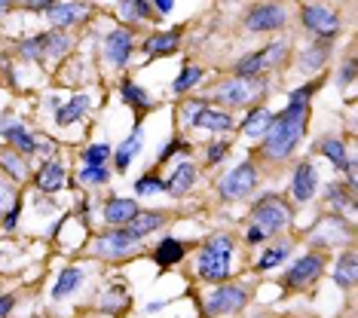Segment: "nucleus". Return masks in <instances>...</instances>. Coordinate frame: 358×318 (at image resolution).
I'll return each mask as SVG.
<instances>
[{
	"instance_id": "obj_1",
	"label": "nucleus",
	"mask_w": 358,
	"mask_h": 318,
	"mask_svg": "<svg viewBox=\"0 0 358 318\" xmlns=\"http://www.w3.org/2000/svg\"><path fill=\"white\" fill-rule=\"evenodd\" d=\"M315 86H306L300 89V92L291 95V104L288 110L279 113V117H273L270 129H266V153H270L273 159H285L291 150L297 147L300 135H303V122H306V98L313 92Z\"/></svg>"
},
{
	"instance_id": "obj_2",
	"label": "nucleus",
	"mask_w": 358,
	"mask_h": 318,
	"mask_svg": "<svg viewBox=\"0 0 358 318\" xmlns=\"http://www.w3.org/2000/svg\"><path fill=\"white\" fill-rule=\"evenodd\" d=\"M230 257H233V242L227 236L208 239V245L199 251L196 263H199V275L206 282H224L230 275Z\"/></svg>"
},
{
	"instance_id": "obj_3",
	"label": "nucleus",
	"mask_w": 358,
	"mask_h": 318,
	"mask_svg": "<svg viewBox=\"0 0 358 318\" xmlns=\"http://www.w3.org/2000/svg\"><path fill=\"white\" fill-rule=\"evenodd\" d=\"M251 217H255V226L264 233V239H266V236L279 233L282 226H288L291 211H288V205H285L279 196H266V199H260L257 205H255Z\"/></svg>"
},
{
	"instance_id": "obj_4",
	"label": "nucleus",
	"mask_w": 358,
	"mask_h": 318,
	"mask_svg": "<svg viewBox=\"0 0 358 318\" xmlns=\"http://www.w3.org/2000/svg\"><path fill=\"white\" fill-rule=\"evenodd\" d=\"M181 110H184L181 117H184L187 126L215 129V132H227V129L233 126V120L227 117V113H221V110H211V108H206L202 101H190V104H184Z\"/></svg>"
},
{
	"instance_id": "obj_5",
	"label": "nucleus",
	"mask_w": 358,
	"mask_h": 318,
	"mask_svg": "<svg viewBox=\"0 0 358 318\" xmlns=\"http://www.w3.org/2000/svg\"><path fill=\"white\" fill-rule=\"evenodd\" d=\"M255 184H257L255 166H251V162H242V166H236L221 181V196L224 199H242V196H248L255 190Z\"/></svg>"
},
{
	"instance_id": "obj_6",
	"label": "nucleus",
	"mask_w": 358,
	"mask_h": 318,
	"mask_svg": "<svg viewBox=\"0 0 358 318\" xmlns=\"http://www.w3.org/2000/svg\"><path fill=\"white\" fill-rule=\"evenodd\" d=\"M285 55H288V43H273V46L260 49V52H255V55H248V59H242L236 73H239V77H251V73H260V71L273 68V64H279Z\"/></svg>"
},
{
	"instance_id": "obj_7",
	"label": "nucleus",
	"mask_w": 358,
	"mask_h": 318,
	"mask_svg": "<svg viewBox=\"0 0 358 318\" xmlns=\"http://www.w3.org/2000/svg\"><path fill=\"white\" fill-rule=\"evenodd\" d=\"M245 300H248V294L242 291V288H217L215 294L208 297V312L211 315H230L236 312V309H242L245 306Z\"/></svg>"
},
{
	"instance_id": "obj_8",
	"label": "nucleus",
	"mask_w": 358,
	"mask_h": 318,
	"mask_svg": "<svg viewBox=\"0 0 358 318\" xmlns=\"http://www.w3.org/2000/svg\"><path fill=\"white\" fill-rule=\"evenodd\" d=\"M303 22H306V28L315 31L319 37H331V34H337V28H340L337 13L328 10V6H306Z\"/></svg>"
},
{
	"instance_id": "obj_9",
	"label": "nucleus",
	"mask_w": 358,
	"mask_h": 318,
	"mask_svg": "<svg viewBox=\"0 0 358 318\" xmlns=\"http://www.w3.org/2000/svg\"><path fill=\"white\" fill-rule=\"evenodd\" d=\"M322 269H324V257L322 254H306L288 269V279L285 282H288L291 288H300V284H309L313 279H319Z\"/></svg>"
},
{
	"instance_id": "obj_10",
	"label": "nucleus",
	"mask_w": 358,
	"mask_h": 318,
	"mask_svg": "<svg viewBox=\"0 0 358 318\" xmlns=\"http://www.w3.org/2000/svg\"><path fill=\"white\" fill-rule=\"evenodd\" d=\"M129 52H132V34H129L126 28L110 31L108 40H104V55H108V62L113 68H123L129 62Z\"/></svg>"
},
{
	"instance_id": "obj_11",
	"label": "nucleus",
	"mask_w": 358,
	"mask_h": 318,
	"mask_svg": "<svg viewBox=\"0 0 358 318\" xmlns=\"http://www.w3.org/2000/svg\"><path fill=\"white\" fill-rule=\"evenodd\" d=\"M285 24V10L279 3H264V6H255L248 15V28L251 31H275Z\"/></svg>"
},
{
	"instance_id": "obj_12",
	"label": "nucleus",
	"mask_w": 358,
	"mask_h": 318,
	"mask_svg": "<svg viewBox=\"0 0 358 318\" xmlns=\"http://www.w3.org/2000/svg\"><path fill=\"white\" fill-rule=\"evenodd\" d=\"M257 89H260V86L251 83V80H245V77L227 80V83L217 86V98H221V101H227V104H245V101H251V98H255Z\"/></svg>"
},
{
	"instance_id": "obj_13",
	"label": "nucleus",
	"mask_w": 358,
	"mask_h": 318,
	"mask_svg": "<svg viewBox=\"0 0 358 318\" xmlns=\"http://www.w3.org/2000/svg\"><path fill=\"white\" fill-rule=\"evenodd\" d=\"M135 248V239L132 236H126L123 233H108L104 239L95 242V254H101V257H123L126 251H132Z\"/></svg>"
},
{
	"instance_id": "obj_14",
	"label": "nucleus",
	"mask_w": 358,
	"mask_h": 318,
	"mask_svg": "<svg viewBox=\"0 0 358 318\" xmlns=\"http://www.w3.org/2000/svg\"><path fill=\"white\" fill-rule=\"evenodd\" d=\"M50 19H52V24H59V28H64V24H77V22L86 19V6L83 3H52Z\"/></svg>"
},
{
	"instance_id": "obj_15",
	"label": "nucleus",
	"mask_w": 358,
	"mask_h": 318,
	"mask_svg": "<svg viewBox=\"0 0 358 318\" xmlns=\"http://www.w3.org/2000/svg\"><path fill=\"white\" fill-rule=\"evenodd\" d=\"M141 144H144V129L141 126H135V132L126 138L123 144H120V150H117V168L120 171H126L129 168V162L135 159V153L141 150Z\"/></svg>"
},
{
	"instance_id": "obj_16",
	"label": "nucleus",
	"mask_w": 358,
	"mask_h": 318,
	"mask_svg": "<svg viewBox=\"0 0 358 318\" xmlns=\"http://www.w3.org/2000/svg\"><path fill=\"white\" fill-rule=\"evenodd\" d=\"M162 224H166V217H162V215H135L132 220H129V230H126V236H132V239L138 242V239H144L148 233L159 230Z\"/></svg>"
},
{
	"instance_id": "obj_17",
	"label": "nucleus",
	"mask_w": 358,
	"mask_h": 318,
	"mask_svg": "<svg viewBox=\"0 0 358 318\" xmlns=\"http://www.w3.org/2000/svg\"><path fill=\"white\" fill-rule=\"evenodd\" d=\"M315 168L309 166V162H303V166L297 168V175H294V196L300 202H306V199H313V193H315Z\"/></svg>"
},
{
	"instance_id": "obj_18",
	"label": "nucleus",
	"mask_w": 358,
	"mask_h": 318,
	"mask_svg": "<svg viewBox=\"0 0 358 318\" xmlns=\"http://www.w3.org/2000/svg\"><path fill=\"white\" fill-rule=\"evenodd\" d=\"M343 239H349V233L340 220H324V224H319L313 233V242H319V245H337Z\"/></svg>"
},
{
	"instance_id": "obj_19",
	"label": "nucleus",
	"mask_w": 358,
	"mask_h": 318,
	"mask_svg": "<svg viewBox=\"0 0 358 318\" xmlns=\"http://www.w3.org/2000/svg\"><path fill=\"white\" fill-rule=\"evenodd\" d=\"M138 215V205L132 199H110L108 208H104V217H108V224H129Z\"/></svg>"
},
{
	"instance_id": "obj_20",
	"label": "nucleus",
	"mask_w": 358,
	"mask_h": 318,
	"mask_svg": "<svg viewBox=\"0 0 358 318\" xmlns=\"http://www.w3.org/2000/svg\"><path fill=\"white\" fill-rule=\"evenodd\" d=\"M37 187L43 193H55L64 187V168L59 166V162H50V166H43V171L37 175Z\"/></svg>"
},
{
	"instance_id": "obj_21",
	"label": "nucleus",
	"mask_w": 358,
	"mask_h": 318,
	"mask_svg": "<svg viewBox=\"0 0 358 318\" xmlns=\"http://www.w3.org/2000/svg\"><path fill=\"white\" fill-rule=\"evenodd\" d=\"M193 181H196V168H193L190 162H184V166L178 168L172 178H169L166 190H169V193H175V196H184V193L193 187Z\"/></svg>"
},
{
	"instance_id": "obj_22",
	"label": "nucleus",
	"mask_w": 358,
	"mask_h": 318,
	"mask_svg": "<svg viewBox=\"0 0 358 318\" xmlns=\"http://www.w3.org/2000/svg\"><path fill=\"white\" fill-rule=\"evenodd\" d=\"M86 108H89V95H77L74 101H68L64 108H59L55 120H59V126H71V122H77L80 117H83Z\"/></svg>"
},
{
	"instance_id": "obj_23",
	"label": "nucleus",
	"mask_w": 358,
	"mask_h": 318,
	"mask_svg": "<svg viewBox=\"0 0 358 318\" xmlns=\"http://www.w3.org/2000/svg\"><path fill=\"white\" fill-rule=\"evenodd\" d=\"M181 257H184V245L181 242H175V239L159 242V248H157V263L159 266H175Z\"/></svg>"
},
{
	"instance_id": "obj_24",
	"label": "nucleus",
	"mask_w": 358,
	"mask_h": 318,
	"mask_svg": "<svg viewBox=\"0 0 358 318\" xmlns=\"http://www.w3.org/2000/svg\"><path fill=\"white\" fill-rule=\"evenodd\" d=\"M334 282L343 284V288H352V284H355V254H352V251L340 257L337 269H334Z\"/></svg>"
},
{
	"instance_id": "obj_25",
	"label": "nucleus",
	"mask_w": 358,
	"mask_h": 318,
	"mask_svg": "<svg viewBox=\"0 0 358 318\" xmlns=\"http://www.w3.org/2000/svg\"><path fill=\"white\" fill-rule=\"evenodd\" d=\"M120 13H123V19H132V22L153 19V15H157L150 10L148 0H123V3H120Z\"/></svg>"
},
{
	"instance_id": "obj_26",
	"label": "nucleus",
	"mask_w": 358,
	"mask_h": 318,
	"mask_svg": "<svg viewBox=\"0 0 358 318\" xmlns=\"http://www.w3.org/2000/svg\"><path fill=\"white\" fill-rule=\"evenodd\" d=\"M175 46H178L175 31H169V34H153V37H148V43H144V49H148L150 55H166V52H172Z\"/></svg>"
},
{
	"instance_id": "obj_27",
	"label": "nucleus",
	"mask_w": 358,
	"mask_h": 318,
	"mask_svg": "<svg viewBox=\"0 0 358 318\" xmlns=\"http://www.w3.org/2000/svg\"><path fill=\"white\" fill-rule=\"evenodd\" d=\"M80 279H83V273H80V269H64L62 273V279H59V284H55L52 288V294L55 297H68V294H74L77 288H80Z\"/></svg>"
},
{
	"instance_id": "obj_28",
	"label": "nucleus",
	"mask_w": 358,
	"mask_h": 318,
	"mask_svg": "<svg viewBox=\"0 0 358 318\" xmlns=\"http://www.w3.org/2000/svg\"><path fill=\"white\" fill-rule=\"evenodd\" d=\"M270 122H273V113L270 110H255L248 117V122H245V135L248 138H260L266 129H270Z\"/></svg>"
},
{
	"instance_id": "obj_29",
	"label": "nucleus",
	"mask_w": 358,
	"mask_h": 318,
	"mask_svg": "<svg viewBox=\"0 0 358 318\" xmlns=\"http://www.w3.org/2000/svg\"><path fill=\"white\" fill-rule=\"evenodd\" d=\"M288 254H291V245H288V242H285V245H275V248H270L264 257L257 260V269H273V266H279Z\"/></svg>"
},
{
	"instance_id": "obj_30",
	"label": "nucleus",
	"mask_w": 358,
	"mask_h": 318,
	"mask_svg": "<svg viewBox=\"0 0 358 318\" xmlns=\"http://www.w3.org/2000/svg\"><path fill=\"white\" fill-rule=\"evenodd\" d=\"M3 135L10 138V141H13L15 147H22V150H25V153H31V150H34V147H37V144L28 138V132H25V129H22V126H6V129H3Z\"/></svg>"
},
{
	"instance_id": "obj_31",
	"label": "nucleus",
	"mask_w": 358,
	"mask_h": 318,
	"mask_svg": "<svg viewBox=\"0 0 358 318\" xmlns=\"http://www.w3.org/2000/svg\"><path fill=\"white\" fill-rule=\"evenodd\" d=\"M322 150H324V157H328L337 168H346L349 157H346V150H343V144H340V141H324V144H322Z\"/></svg>"
},
{
	"instance_id": "obj_32",
	"label": "nucleus",
	"mask_w": 358,
	"mask_h": 318,
	"mask_svg": "<svg viewBox=\"0 0 358 318\" xmlns=\"http://www.w3.org/2000/svg\"><path fill=\"white\" fill-rule=\"evenodd\" d=\"M123 98L135 108H150V95L144 89H138L135 83H123Z\"/></svg>"
},
{
	"instance_id": "obj_33",
	"label": "nucleus",
	"mask_w": 358,
	"mask_h": 318,
	"mask_svg": "<svg viewBox=\"0 0 358 318\" xmlns=\"http://www.w3.org/2000/svg\"><path fill=\"white\" fill-rule=\"evenodd\" d=\"M135 190H138V196H157V193H166V181L148 175V178H141V181L135 184Z\"/></svg>"
},
{
	"instance_id": "obj_34",
	"label": "nucleus",
	"mask_w": 358,
	"mask_h": 318,
	"mask_svg": "<svg viewBox=\"0 0 358 318\" xmlns=\"http://www.w3.org/2000/svg\"><path fill=\"white\" fill-rule=\"evenodd\" d=\"M199 77H202V71L199 68H184L181 71V77H178L175 80V92H187V89H190V86H196L199 83Z\"/></svg>"
},
{
	"instance_id": "obj_35",
	"label": "nucleus",
	"mask_w": 358,
	"mask_h": 318,
	"mask_svg": "<svg viewBox=\"0 0 358 318\" xmlns=\"http://www.w3.org/2000/svg\"><path fill=\"white\" fill-rule=\"evenodd\" d=\"M40 46L50 49L52 55H59V52H64V49L71 46V40H68V37H62V34H43V37H40Z\"/></svg>"
},
{
	"instance_id": "obj_36",
	"label": "nucleus",
	"mask_w": 358,
	"mask_h": 318,
	"mask_svg": "<svg viewBox=\"0 0 358 318\" xmlns=\"http://www.w3.org/2000/svg\"><path fill=\"white\" fill-rule=\"evenodd\" d=\"M110 157V147L108 144H95V147H89V150L83 153V159H86V166H104V159Z\"/></svg>"
},
{
	"instance_id": "obj_37",
	"label": "nucleus",
	"mask_w": 358,
	"mask_h": 318,
	"mask_svg": "<svg viewBox=\"0 0 358 318\" xmlns=\"http://www.w3.org/2000/svg\"><path fill=\"white\" fill-rule=\"evenodd\" d=\"M80 181L83 184H104L108 181V171H104L101 166H86L83 171H80Z\"/></svg>"
},
{
	"instance_id": "obj_38",
	"label": "nucleus",
	"mask_w": 358,
	"mask_h": 318,
	"mask_svg": "<svg viewBox=\"0 0 358 318\" xmlns=\"http://www.w3.org/2000/svg\"><path fill=\"white\" fill-rule=\"evenodd\" d=\"M13 196H15V190H13L10 178H3V175H0V211H3V208H10Z\"/></svg>"
},
{
	"instance_id": "obj_39",
	"label": "nucleus",
	"mask_w": 358,
	"mask_h": 318,
	"mask_svg": "<svg viewBox=\"0 0 358 318\" xmlns=\"http://www.w3.org/2000/svg\"><path fill=\"white\" fill-rule=\"evenodd\" d=\"M123 303H126V294L123 291H117V288H110V294L104 297V309H123Z\"/></svg>"
},
{
	"instance_id": "obj_40",
	"label": "nucleus",
	"mask_w": 358,
	"mask_h": 318,
	"mask_svg": "<svg viewBox=\"0 0 358 318\" xmlns=\"http://www.w3.org/2000/svg\"><path fill=\"white\" fill-rule=\"evenodd\" d=\"M3 166L10 168V171H13V178H19V181L25 178V166H22V162L13 157V153H3Z\"/></svg>"
},
{
	"instance_id": "obj_41",
	"label": "nucleus",
	"mask_w": 358,
	"mask_h": 318,
	"mask_svg": "<svg viewBox=\"0 0 358 318\" xmlns=\"http://www.w3.org/2000/svg\"><path fill=\"white\" fill-rule=\"evenodd\" d=\"M319 64H322V49H309V52L303 55V62H300V68L313 71V68H319Z\"/></svg>"
},
{
	"instance_id": "obj_42",
	"label": "nucleus",
	"mask_w": 358,
	"mask_h": 318,
	"mask_svg": "<svg viewBox=\"0 0 358 318\" xmlns=\"http://www.w3.org/2000/svg\"><path fill=\"white\" fill-rule=\"evenodd\" d=\"M224 153H227V144H211L208 147V162H221Z\"/></svg>"
},
{
	"instance_id": "obj_43",
	"label": "nucleus",
	"mask_w": 358,
	"mask_h": 318,
	"mask_svg": "<svg viewBox=\"0 0 358 318\" xmlns=\"http://www.w3.org/2000/svg\"><path fill=\"white\" fill-rule=\"evenodd\" d=\"M13 309V297H0V318H6Z\"/></svg>"
},
{
	"instance_id": "obj_44",
	"label": "nucleus",
	"mask_w": 358,
	"mask_h": 318,
	"mask_svg": "<svg viewBox=\"0 0 358 318\" xmlns=\"http://www.w3.org/2000/svg\"><path fill=\"white\" fill-rule=\"evenodd\" d=\"M52 3H55V0H28V6H31V10H43V6H46V10H50Z\"/></svg>"
},
{
	"instance_id": "obj_45",
	"label": "nucleus",
	"mask_w": 358,
	"mask_h": 318,
	"mask_svg": "<svg viewBox=\"0 0 358 318\" xmlns=\"http://www.w3.org/2000/svg\"><path fill=\"white\" fill-rule=\"evenodd\" d=\"M157 10L159 13H172L175 10V0H157Z\"/></svg>"
},
{
	"instance_id": "obj_46",
	"label": "nucleus",
	"mask_w": 358,
	"mask_h": 318,
	"mask_svg": "<svg viewBox=\"0 0 358 318\" xmlns=\"http://www.w3.org/2000/svg\"><path fill=\"white\" fill-rule=\"evenodd\" d=\"M260 239H264V233H260L257 226H251V230H248V242H260Z\"/></svg>"
},
{
	"instance_id": "obj_47",
	"label": "nucleus",
	"mask_w": 358,
	"mask_h": 318,
	"mask_svg": "<svg viewBox=\"0 0 358 318\" xmlns=\"http://www.w3.org/2000/svg\"><path fill=\"white\" fill-rule=\"evenodd\" d=\"M10 10V0H0V13H6Z\"/></svg>"
}]
</instances>
